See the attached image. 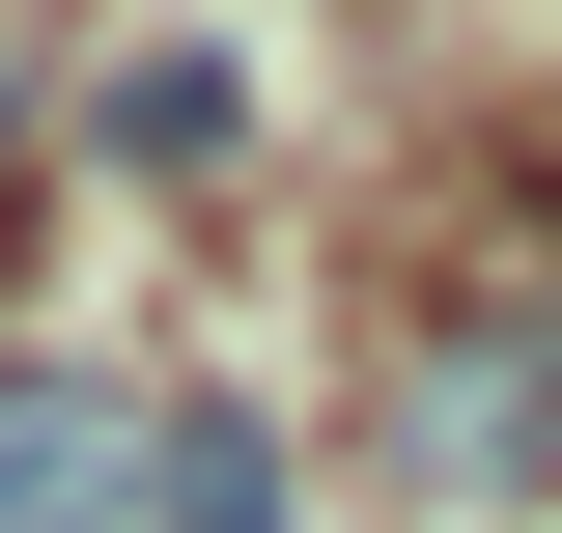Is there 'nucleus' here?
<instances>
[{
  "label": "nucleus",
  "instance_id": "nucleus-1",
  "mask_svg": "<svg viewBox=\"0 0 562 533\" xmlns=\"http://www.w3.org/2000/svg\"><path fill=\"white\" fill-rule=\"evenodd\" d=\"M366 477H394V506H562V253L394 309V365H366Z\"/></svg>",
  "mask_w": 562,
  "mask_h": 533
},
{
  "label": "nucleus",
  "instance_id": "nucleus-4",
  "mask_svg": "<svg viewBox=\"0 0 562 533\" xmlns=\"http://www.w3.org/2000/svg\"><path fill=\"white\" fill-rule=\"evenodd\" d=\"M85 140H113V169H225L254 84H225V57H113V84H85Z\"/></svg>",
  "mask_w": 562,
  "mask_h": 533
},
{
  "label": "nucleus",
  "instance_id": "nucleus-3",
  "mask_svg": "<svg viewBox=\"0 0 562 533\" xmlns=\"http://www.w3.org/2000/svg\"><path fill=\"white\" fill-rule=\"evenodd\" d=\"M113 450H140L113 365H0V533H113Z\"/></svg>",
  "mask_w": 562,
  "mask_h": 533
},
{
  "label": "nucleus",
  "instance_id": "nucleus-2",
  "mask_svg": "<svg viewBox=\"0 0 562 533\" xmlns=\"http://www.w3.org/2000/svg\"><path fill=\"white\" fill-rule=\"evenodd\" d=\"M113 533H281V421H254V394H140Z\"/></svg>",
  "mask_w": 562,
  "mask_h": 533
}]
</instances>
